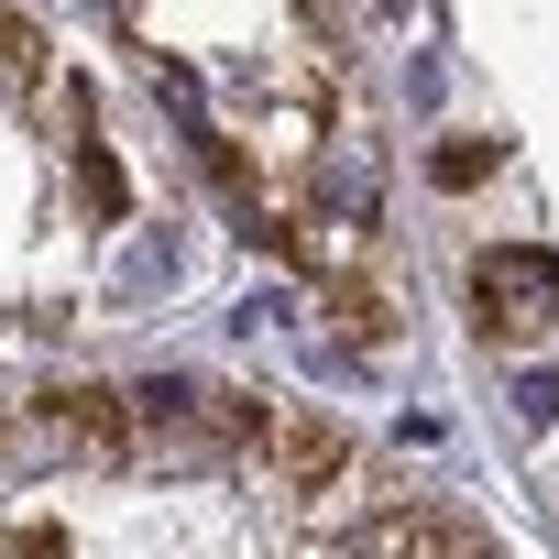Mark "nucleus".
Wrapping results in <instances>:
<instances>
[{
    "mask_svg": "<svg viewBox=\"0 0 559 559\" xmlns=\"http://www.w3.org/2000/svg\"><path fill=\"white\" fill-rule=\"evenodd\" d=\"M472 319H483L493 341H537V330L559 319V252H537V241H493V252L472 263Z\"/></svg>",
    "mask_w": 559,
    "mask_h": 559,
    "instance_id": "nucleus-1",
    "label": "nucleus"
},
{
    "mask_svg": "<svg viewBox=\"0 0 559 559\" xmlns=\"http://www.w3.org/2000/svg\"><path fill=\"white\" fill-rule=\"evenodd\" d=\"M34 439L67 450V461H121V450H132V395H110V384H67V395H45Z\"/></svg>",
    "mask_w": 559,
    "mask_h": 559,
    "instance_id": "nucleus-2",
    "label": "nucleus"
},
{
    "mask_svg": "<svg viewBox=\"0 0 559 559\" xmlns=\"http://www.w3.org/2000/svg\"><path fill=\"white\" fill-rule=\"evenodd\" d=\"M263 450L286 461V483H297V493H319V483H341V472H352L341 417H274V439H263Z\"/></svg>",
    "mask_w": 559,
    "mask_h": 559,
    "instance_id": "nucleus-3",
    "label": "nucleus"
},
{
    "mask_svg": "<svg viewBox=\"0 0 559 559\" xmlns=\"http://www.w3.org/2000/svg\"><path fill=\"white\" fill-rule=\"evenodd\" d=\"M341 559H439V515H373L341 537Z\"/></svg>",
    "mask_w": 559,
    "mask_h": 559,
    "instance_id": "nucleus-4",
    "label": "nucleus"
},
{
    "mask_svg": "<svg viewBox=\"0 0 559 559\" xmlns=\"http://www.w3.org/2000/svg\"><path fill=\"white\" fill-rule=\"evenodd\" d=\"M428 176H439V187H450V198H472V187H483V176H493V143H483V132H450V143H439V154H428Z\"/></svg>",
    "mask_w": 559,
    "mask_h": 559,
    "instance_id": "nucleus-5",
    "label": "nucleus"
},
{
    "mask_svg": "<svg viewBox=\"0 0 559 559\" xmlns=\"http://www.w3.org/2000/svg\"><path fill=\"white\" fill-rule=\"evenodd\" d=\"M34 78H45V34L0 0V88H34Z\"/></svg>",
    "mask_w": 559,
    "mask_h": 559,
    "instance_id": "nucleus-6",
    "label": "nucleus"
},
{
    "mask_svg": "<svg viewBox=\"0 0 559 559\" xmlns=\"http://www.w3.org/2000/svg\"><path fill=\"white\" fill-rule=\"evenodd\" d=\"M330 319H341L352 341H384V330H395V319H384V297L362 286V274H341V286H330Z\"/></svg>",
    "mask_w": 559,
    "mask_h": 559,
    "instance_id": "nucleus-7",
    "label": "nucleus"
},
{
    "mask_svg": "<svg viewBox=\"0 0 559 559\" xmlns=\"http://www.w3.org/2000/svg\"><path fill=\"white\" fill-rule=\"evenodd\" d=\"M78 187H88V209H99V219H121V209H132V187H121V165H110L99 143L78 154Z\"/></svg>",
    "mask_w": 559,
    "mask_h": 559,
    "instance_id": "nucleus-8",
    "label": "nucleus"
},
{
    "mask_svg": "<svg viewBox=\"0 0 559 559\" xmlns=\"http://www.w3.org/2000/svg\"><path fill=\"white\" fill-rule=\"evenodd\" d=\"M439 559H504L493 537H472V526H439Z\"/></svg>",
    "mask_w": 559,
    "mask_h": 559,
    "instance_id": "nucleus-9",
    "label": "nucleus"
},
{
    "mask_svg": "<svg viewBox=\"0 0 559 559\" xmlns=\"http://www.w3.org/2000/svg\"><path fill=\"white\" fill-rule=\"evenodd\" d=\"M23 559H56V526H23Z\"/></svg>",
    "mask_w": 559,
    "mask_h": 559,
    "instance_id": "nucleus-10",
    "label": "nucleus"
}]
</instances>
